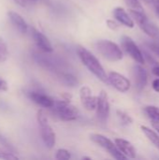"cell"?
Masks as SVG:
<instances>
[{"label":"cell","mask_w":159,"mask_h":160,"mask_svg":"<svg viewBox=\"0 0 159 160\" xmlns=\"http://www.w3.org/2000/svg\"><path fill=\"white\" fill-rule=\"evenodd\" d=\"M77 53L82 65L102 82H109V77L98 59L83 47H78Z\"/></svg>","instance_id":"obj_1"},{"label":"cell","mask_w":159,"mask_h":160,"mask_svg":"<svg viewBox=\"0 0 159 160\" xmlns=\"http://www.w3.org/2000/svg\"><path fill=\"white\" fill-rule=\"evenodd\" d=\"M129 13H130L131 17L133 18V20L141 27V29L147 36H149L154 41L159 43V28L157 25H155L154 23L149 22L144 11L130 8Z\"/></svg>","instance_id":"obj_2"},{"label":"cell","mask_w":159,"mask_h":160,"mask_svg":"<svg viewBox=\"0 0 159 160\" xmlns=\"http://www.w3.org/2000/svg\"><path fill=\"white\" fill-rule=\"evenodd\" d=\"M37 120L39 129H40V136H41V139H42L45 146L49 149L53 148L55 145L56 137H55V133H54L52 128L49 125L48 117H47L46 113L44 112V111L39 110L37 112Z\"/></svg>","instance_id":"obj_3"},{"label":"cell","mask_w":159,"mask_h":160,"mask_svg":"<svg viewBox=\"0 0 159 160\" xmlns=\"http://www.w3.org/2000/svg\"><path fill=\"white\" fill-rule=\"evenodd\" d=\"M97 51L107 60L112 62H117L123 59V52L120 47L113 41L109 39L98 40L96 43Z\"/></svg>","instance_id":"obj_4"},{"label":"cell","mask_w":159,"mask_h":160,"mask_svg":"<svg viewBox=\"0 0 159 160\" xmlns=\"http://www.w3.org/2000/svg\"><path fill=\"white\" fill-rule=\"evenodd\" d=\"M55 115L62 121L69 122L78 119L80 112L78 108L72 105L69 102V99H64L54 102L53 107L52 108Z\"/></svg>","instance_id":"obj_5"},{"label":"cell","mask_w":159,"mask_h":160,"mask_svg":"<svg viewBox=\"0 0 159 160\" xmlns=\"http://www.w3.org/2000/svg\"><path fill=\"white\" fill-rule=\"evenodd\" d=\"M90 139L93 142H95L96 144H97L98 146H100L101 148H103L105 151H107L113 158L118 160L121 159H127V158L118 149L117 145L115 144V142L113 143V142H112L109 138H107L106 136L102 135V134H97V133H94L90 135Z\"/></svg>","instance_id":"obj_6"},{"label":"cell","mask_w":159,"mask_h":160,"mask_svg":"<svg viewBox=\"0 0 159 160\" xmlns=\"http://www.w3.org/2000/svg\"><path fill=\"white\" fill-rule=\"evenodd\" d=\"M122 41V47L125 50V52L137 63V64H144L145 58L143 55V52L141 51V49L138 47V45L134 42V40L127 36H124L121 38Z\"/></svg>","instance_id":"obj_7"},{"label":"cell","mask_w":159,"mask_h":160,"mask_svg":"<svg viewBox=\"0 0 159 160\" xmlns=\"http://www.w3.org/2000/svg\"><path fill=\"white\" fill-rule=\"evenodd\" d=\"M110 112H111V106H110L108 94L104 90H102L97 97V104L96 108L97 117L98 121L102 124L107 123L110 116Z\"/></svg>","instance_id":"obj_8"},{"label":"cell","mask_w":159,"mask_h":160,"mask_svg":"<svg viewBox=\"0 0 159 160\" xmlns=\"http://www.w3.org/2000/svg\"><path fill=\"white\" fill-rule=\"evenodd\" d=\"M109 77V82L119 92L121 93H126L127 92L130 87H131V82L130 81L124 76L121 73L112 71L108 74Z\"/></svg>","instance_id":"obj_9"},{"label":"cell","mask_w":159,"mask_h":160,"mask_svg":"<svg viewBox=\"0 0 159 160\" xmlns=\"http://www.w3.org/2000/svg\"><path fill=\"white\" fill-rule=\"evenodd\" d=\"M80 98L82 107L86 111H95L97 104V97L93 95L90 87L84 85L80 90Z\"/></svg>","instance_id":"obj_10"},{"label":"cell","mask_w":159,"mask_h":160,"mask_svg":"<svg viewBox=\"0 0 159 160\" xmlns=\"http://www.w3.org/2000/svg\"><path fill=\"white\" fill-rule=\"evenodd\" d=\"M132 72H133V78H134L136 88L139 92H141L145 88L148 82L147 71L142 67L141 64H138L133 67Z\"/></svg>","instance_id":"obj_11"},{"label":"cell","mask_w":159,"mask_h":160,"mask_svg":"<svg viewBox=\"0 0 159 160\" xmlns=\"http://www.w3.org/2000/svg\"><path fill=\"white\" fill-rule=\"evenodd\" d=\"M33 35V38L37 44V46L43 52L46 53H51L53 52V48L52 45L51 43V41L49 40V38L40 31L37 30V29H33L32 32Z\"/></svg>","instance_id":"obj_12"},{"label":"cell","mask_w":159,"mask_h":160,"mask_svg":"<svg viewBox=\"0 0 159 160\" xmlns=\"http://www.w3.org/2000/svg\"><path fill=\"white\" fill-rule=\"evenodd\" d=\"M112 14H113V17L115 18V20L117 22H119L121 24L125 25L126 27L133 28L135 26V21L133 20L131 15H129L125 10L124 8H122V7L115 8L112 11Z\"/></svg>","instance_id":"obj_13"},{"label":"cell","mask_w":159,"mask_h":160,"mask_svg":"<svg viewBox=\"0 0 159 160\" xmlns=\"http://www.w3.org/2000/svg\"><path fill=\"white\" fill-rule=\"evenodd\" d=\"M115 144L117 145L118 149L127 158H135L136 156H137V151L135 149V147L133 146V144L125 140V139H121V138H118V139H115L114 141Z\"/></svg>","instance_id":"obj_14"},{"label":"cell","mask_w":159,"mask_h":160,"mask_svg":"<svg viewBox=\"0 0 159 160\" xmlns=\"http://www.w3.org/2000/svg\"><path fill=\"white\" fill-rule=\"evenodd\" d=\"M29 97L35 103L38 104L39 106H41L43 108L52 109L54 105V102H55L49 96L42 94V93H38V92H32V93H30Z\"/></svg>","instance_id":"obj_15"},{"label":"cell","mask_w":159,"mask_h":160,"mask_svg":"<svg viewBox=\"0 0 159 160\" xmlns=\"http://www.w3.org/2000/svg\"><path fill=\"white\" fill-rule=\"evenodd\" d=\"M7 16H8V19L10 20V22L14 24V26L18 29L19 32H21L22 34L26 33V31L28 29V25H27L26 22L24 21V19L19 13L9 10L7 12Z\"/></svg>","instance_id":"obj_16"},{"label":"cell","mask_w":159,"mask_h":160,"mask_svg":"<svg viewBox=\"0 0 159 160\" xmlns=\"http://www.w3.org/2000/svg\"><path fill=\"white\" fill-rule=\"evenodd\" d=\"M141 128H142V132L144 133V135L147 137V139H148L154 145H156V146L159 149L158 134H157L155 130H152L151 128H149L148 127H145V126H142Z\"/></svg>","instance_id":"obj_17"},{"label":"cell","mask_w":159,"mask_h":160,"mask_svg":"<svg viewBox=\"0 0 159 160\" xmlns=\"http://www.w3.org/2000/svg\"><path fill=\"white\" fill-rule=\"evenodd\" d=\"M144 113L153 122H159V108L157 106L149 105L144 108Z\"/></svg>","instance_id":"obj_18"},{"label":"cell","mask_w":159,"mask_h":160,"mask_svg":"<svg viewBox=\"0 0 159 160\" xmlns=\"http://www.w3.org/2000/svg\"><path fill=\"white\" fill-rule=\"evenodd\" d=\"M9 55L7 45L3 38L0 37V63H3L7 60Z\"/></svg>","instance_id":"obj_19"},{"label":"cell","mask_w":159,"mask_h":160,"mask_svg":"<svg viewBox=\"0 0 159 160\" xmlns=\"http://www.w3.org/2000/svg\"><path fill=\"white\" fill-rule=\"evenodd\" d=\"M116 113H117V116L120 119V122L122 123V125L128 126V125H131L132 124L133 120H132L131 116L128 113H127L126 112H124L122 110H117L116 111Z\"/></svg>","instance_id":"obj_20"},{"label":"cell","mask_w":159,"mask_h":160,"mask_svg":"<svg viewBox=\"0 0 159 160\" xmlns=\"http://www.w3.org/2000/svg\"><path fill=\"white\" fill-rule=\"evenodd\" d=\"M19 158L15 155L14 152H10L8 150H7L6 148L3 149L0 147V159L5 160H16Z\"/></svg>","instance_id":"obj_21"},{"label":"cell","mask_w":159,"mask_h":160,"mask_svg":"<svg viewBox=\"0 0 159 160\" xmlns=\"http://www.w3.org/2000/svg\"><path fill=\"white\" fill-rule=\"evenodd\" d=\"M71 158V154L69 151L66 150V149H58L56 151L55 154V158L59 160H67L70 159Z\"/></svg>","instance_id":"obj_22"},{"label":"cell","mask_w":159,"mask_h":160,"mask_svg":"<svg viewBox=\"0 0 159 160\" xmlns=\"http://www.w3.org/2000/svg\"><path fill=\"white\" fill-rule=\"evenodd\" d=\"M127 6L131 9H138V10H143V8L140 2V0H125Z\"/></svg>","instance_id":"obj_23"},{"label":"cell","mask_w":159,"mask_h":160,"mask_svg":"<svg viewBox=\"0 0 159 160\" xmlns=\"http://www.w3.org/2000/svg\"><path fill=\"white\" fill-rule=\"evenodd\" d=\"M148 48L151 50V52L156 54L157 57H159V43L156 41H152V42H148L147 43Z\"/></svg>","instance_id":"obj_24"},{"label":"cell","mask_w":159,"mask_h":160,"mask_svg":"<svg viewBox=\"0 0 159 160\" xmlns=\"http://www.w3.org/2000/svg\"><path fill=\"white\" fill-rule=\"evenodd\" d=\"M62 79L64 80V82H65L67 84H68V85H70V86H72V85H74L75 83H77V80L75 79V77H73V76L70 75V74H65V75L62 77Z\"/></svg>","instance_id":"obj_25"},{"label":"cell","mask_w":159,"mask_h":160,"mask_svg":"<svg viewBox=\"0 0 159 160\" xmlns=\"http://www.w3.org/2000/svg\"><path fill=\"white\" fill-rule=\"evenodd\" d=\"M106 23H107V26L110 29H112V30H117L118 27H119L118 23L115 21H113V20H107L106 21Z\"/></svg>","instance_id":"obj_26"},{"label":"cell","mask_w":159,"mask_h":160,"mask_svg":"<svg viewBox=\"0 0 159 160\" xmlns=\"http://www.w3.org/2000/svg\"><path fill=\"white\" fill-rule=\"evenodd\" d=\"M8 89V85L7 81H5L4 79L0 78V91L1 92H6Z\"/></svg>","instance_id":"obj_27"},{"label":"cell","mask_w":159,"mask_h":160,"mask_svg":"<svg viewBox=\"0 0 159 160\" xmlns=\"http://www.w3.org/2000/svg\"><path fill=\"white\" fill-rule=\"evenodd\" d=\"M152 87H153V89H154L156 92L159 93V78L158 77H157V79H156V80H154V81H153V82H152Z\"/></svg>","instance_id":"obj_28"},{"label":"cell","mask_w":159,"mask_h":160,"mask_svg":"<svg viewBox=\"0 0 159 160\" xmlns=\"http://www.w3.org/2000/svg\"><path fill=\"white\" fill-rule=\"evenodd\" d=\"M152 73L156 76V77H158L159 78V65H156L153 68H152Z\"/></svg>","instance_id":"obj_29"},{"label":"cell","mask_w":159,"mask_h":160,"mask_svg":"<svg viewBox=\"0 0 159 160\" xmlns=\"http://www.w3.org/2000/svg\"><path fill=\"white\" fill-rule=\"evenodd\" d=\"M153 6H154V8H155V10H156L157 16L159 17V0H154Z\"/></svg>","instance_id":"obj_30"},{"label":"cell","mask_w":159,"mask_h":160,"mask_svg":"<svg viewBox=\"0 0 159 160\" xmlns=\"http://www.w3.org/2000/svg\"><path fill=\"white\" fill-rule=\"evenodd\" d=\"M19 6H21V7H25L26 6V2H27V0H14Z\"/></svg>","instance_id":"obj_31"},{"label":"cell","mask_w":159,"mask_h":160,"mask_svg":"<svg viewBox=\"0 0 159 160\" xmlns=\"http://www.w3.org/2000/svg\"><path fill=\"white\" fill-rule=\"evenodd\" d=\"M152 126H153V128L157 130V132L159 134V122H153Z\"/></svg>","instance_id":"obj_32"},{"label":"cell","mask_w":159,"mask_h":160,"mask_svg":"<svg viewBox=\"0 0 159 160\" xmlns=\"http://www.w3.org/2000/svg\"><path fill=\"white\" fill-rule=\"evenodd\" d=\"M143 1L147 4H153V2H154V0H143Z\"/></svg>","instance_id":"obj_33"},{"label":"cell","mask_w":159,"mask_h":160,"mask_svg":"<svg viewBox=\"0 0 159 160\" xmlns=\"http://www.w3.org/2000/svg\"><path fill=\"white\" fill-rule=\"evenodd\" d=\"M27 1H29V2H31V3H36V2H37V0H27Z\"/></svg>","instance_id":"obj_34"},{"label":"cell","mask_w":159,"mask_h":160,"mask_svg":"<svg viewBox=\"0 0 159 160\" xmlns=\"http://www.w3.org/2000/svg\"><path fill=\"white\" fill-rule=\"evenodd\" d=\"M82 159H88V160H91V158H85V157H84V158H82Z\"/></svg>","instance_id":"obj_35"}]
</instances>
